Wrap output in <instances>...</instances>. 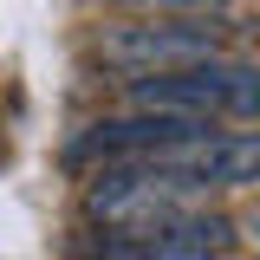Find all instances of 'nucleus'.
I'll return each mask as SVG.
<instances>
[{
    "instance_id": "nucleus-4",
    "label": "nucleus",
    "mask_w": 260,
    "mask_h": 260,
    "mask_svg": "<svg viewBox=\"0 0 260 260\" xmlns=\"http://www.w3.org/2000/svg\"><path fill=\"white\" fill-rule=\"evenodd\" d=\"M104 254L111 260H208V254H234V221L202 202V208H182V215L143 228V234H111Z\"/></svg>"
},
{
    "instance_id": "nucleus-3",
    "label": "nucleus",
    "mask_w": 260,
    "mask_h": 260,
    "mask_svg": "<svg viewBox=\"0 0 260 260\" xmlns=\"http://www.w3.org/2000/svg\"><path fill=\"white\" fill-rule=\"evenodd\" d=\"M228 52L221 13H143L124 26L98 32V59L124 78H150V72H176V65L215 59Z\"/></svg>"
},
{
    "instance_id": "nucleus-5",
    "label": "nucleus",
    "mask_w": 260,
    "mask_h": 260,
    "mask_svg": "<svg viewBox=\"0 0 260 260\" xmlns=\"http://www.w3.org/2000/svg\"><path fill=\"white\" fill-rule=\"evenodd\" d=\"M111 7H130V13H228L234 0H111Z\"/></svg>"
},
{
    "instance_id": "nucleus-1",
    "label": "nucleus",
    "mask_w": 260,
    "mask_h": 260,
    "mask_svg": "<svg viewBox=\"0 0 260 260\" xmlns=\"http://www.w3.org/2000/svg\"><path fill=\"white\" fill-rule=\"evenodd\" d=\"M202 202H215V189L195 182V176H182V169H169V162L111 156L104 176H91V189H85V215L104 234H143V228L169 221L182 208H202Z\"/></svg>"
},
{
    "instance_id": "nucleus-2",
    "label": "nucleus",
    "mask_w": 260,
    "mask_h": 260,
    "mask_svg": "<svg viewBox=\"0 0 260 260\" xmlns=\"http://www.w3.org/2000/svg\"><path fill=\"white\" fill-rule=\"evenodd\" d=\"M254 98H260V72L247 59H195L176 72H150V78H130V104L137 111H169V117H234V124H254Z\"/></svg>"
}]
</instances>
